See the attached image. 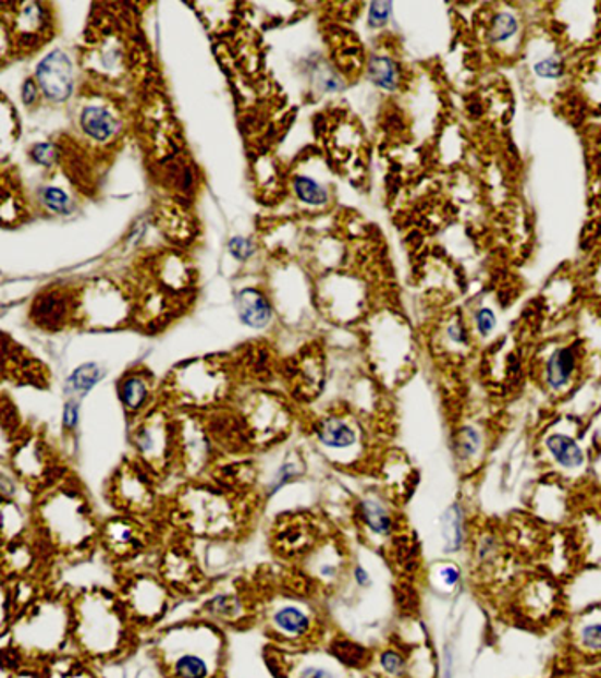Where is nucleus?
I'll return each instance as SVG.
<instances>
[{
	"label": "nucleus",
	"instance_id": "1",
	"mask_svg": "<svg viewBox=\"0 0 601 678\" xmlns=\"http://www.w3.org/2000/svg\"><path fill=\"white\" fill-rule=\"evenodd\" d=\"M70 606L71 640L88 659H113L130 649L136 628L121 595L96 589L82 592Z\"/></svg>",
	"mask_w": 601,
	"mask_h": 678
},
{
	"label": "nucleus",
	"instance_id": "2",
	"mask_svg": "<svg viewBox=\"0 0 601 678\" xmlns=\"http://www.w3.org/2000/svg\"><path fill=\"white\" fill-rule=\"evenodd\" d=\"M154 655L167 678H221L226 665V640L210 620H191L164 629Z\"/></svg>",
	"mask_w": 601,
	"mask_h": 678
},
{
	"label": "nucleus",
	"instance_id": "3",
	"mask_svg": "<svg viewBox=\"0 0 601 678\" xmlns=\"http://www.w3.org/2000/svg\"><path fill=\"white\" fill-rule=\"evenodd\" d=\"M34 521L48 548L68 557L88 552L99 541L101 525L94 520L87 497L70 483L39 493Z\"/></svg>",
	"mask_w": 601,
	"mask_h": 678
},
{
	"label": "nucleus",
	"instance_id": "4",
	"mask_svg": "<svg viewBox=\"0 0 601 678\" xmlns=\"http://www.w3.org/2000/svg\"><path fill=\"white\" fill-rule=\"evenodd\" d=\"M244 507L241 495L195 479L176 493L172 514L185 534L204 540H230L246 523Z\"/></svg>",
	"mask_w": 601,
	"mask_h": 678
},
{
	"label": "nucleus",
	"instance_id": "5",
	"mask_svg": "<svg viewBox=\"0 0 601 678\" xmlns=\"http://www.w3.org/2000/svg\"><path fill=\"white\" fill-rule=\"evenodd\" d=\"M312 435L323 455L333 465L344 470H361L378 463L366 427L347 412H330L312 423Z\"/></svg>",
	"mask_w": 601,
	"mask_h": 678
},
{
	"label": "nucleus",
	"instance_id": "6",
	"mask_svg": "<svg viewBox=\"0 0 601 678\" xmlns=\"http://www.w3.org/2000/svg\"><path fill=\"white\" fill-rule=\"evenodd\" d=\"M541 463L552 477L565 484H580L591 475L592 452L574 423H554L537 440Z\"/></svg>",
	"mask_w": 601,
	"mask_h": 678
},
{
	"label": "nucleus",
	"instance_id": "7",
	"mask_svg": "<svg viewBox=\"0 0 601 678\" xmlns=\"http://www.w3.org/2000/svg\"><path fill=\"white\" fill-rule=\"evenodd\" d=\"M136 460L156 479L167 477L179 467V424L168 410L154 409L131 432Z\"/></svg>",
	"mask_w": 601,
	"mask_h": 678
},
{
	"label": "nucleus",
	"instance_id": "8",
	"mask_svg": "<svg viewBox=\"0 0 601 678\" xmlns=\"http://www.w3.org/2000/svg\"><path fill=\"white\" fill-rule=\"evenodd\" d=\"M265 628L273 646L283 651H310L323 640V623L315 609L292 600L273 603L265 612Z\"/></svg>",
	"mask_w": 601,
	"mask_h": 678
},
{
	"label": "nucleus",
	"instance_id": "9",
	"mask_svg": "<svg viewBox=\"0 0 601 678\" xmlns=\"http://www.w3.org/2000/svg\"><path fill=\"white\" fill-rule=\"evenodd\" d=\"M512 608L520 622L531 628H549L565 612V595L551 572H532L515 585Z\"/></svg>",
	"mask_w": 601,
	"mask_h": 678
},
{
	"label": "nucleus",
	"instance_id": "10",
	"mask_svg": "<svg viewBox=\"0 0 601 678\" xmlns=\"http://www.w3.org/2000/svg\"><path fill=\"white\" fill-rule=\"evenodd\" d=\"M168 392L182 407L205 409L221 403L230 392V377L224 366L196 361L173 373Z\"/></svg>",
	"mask_w": 601,
	"mask_h": 678
},
{
	"label": "nucleus",
	"instance_id": "11",
	"mask_svg": "<svg viewBox=\"0 0 601 678\" xmlns=\"http://www.w3.org/2000/svg\"><path fill=\"white\" fill-rule=\"evenodd\" d=\"M108 498L122 514L150 516L159 506L156 477L136 458H127L111 475Z\"/></svg>",
	"mask_w": 601,
	"mask_h": 678
},
{
	"label": "nucleus",
	"instance_id": "12",
	"mask_svg": "<svg viewBox=\"0 0 601 678\" xmlns=\"http://www.w3.org/2000/svg\"><path fill=\"white\" fill-rule=\"evenodd\" d=\"M397 506L383 489L361 493L353 503L352 509L353 521L361 540L372 548H392L393 543L403 537Z\"/></svg>",
	"mask_w": 601,
	"mask_h": 678
},
{
	"label": "nucleus",
	"instance_id": "13",
	"mask_svg": "<svg viewBox=\"0 0 601 678\" xmlns=\"http://www.w3.org/2000/svg\"><path fill=\"white\" fill-rule=\"evenodd\" d=\"M121 600L136 629L152 628L167 615L172 589L161 577L139 572L124 581Z\"/></svg>",
	"mask_w": 601,
	"mask_h": 678
},
{
	"label": "nucleus",
	"instance_id": "14",
	"mask_svg": "<svg viewBox=\"0 0 601 678\" xmlns=\"http://www.w3.org/2000/svg\"><path fill=\"white\" fill-rule=\"evenodd\" d=\"M270 669L278 678H358V669L349 668L330 651L290 652L270 646Z\"/></svg>",
	"mask_w": 601,
	"mask_h": 678
},
{
	"label": "nucleus",
	"instance_id": "15",
	"mask_svg": "<svg viewBox=\"0 0 601 678\" xmlns=\"http://www.w3.org/2000/svg\"><path fill=\"white\" fill-rule=\"evenodd\" d=\"M324 525L312 512H286L273 521L270 543L273 552L286 560H304L321 541Z\"/></svg>",
	"mask_w": 601,
	"mask_h": 678
},
{
	"label": "nucleus",
	"instance_id": "16",
	"mask_svg": "<svg viewBox=\"0 0 601 678\" xmlns=\"http://www.w3.org/2000/svg\"><path fill=\"white\" fill-rule=\"evenodd\" d=\"M241 417L255 449L284 440L292 427L290 409L283 400L272 395H259L258 398L253 396L244 412H241Z\"/></svg>",
	"mask_w": 601,
	"mask_h": 678
},
{
	"label": "nucleus",
	"instance_id": "17",
	"mask_svg": "<svg viewBox=\"0 0 601 678\" xmlns=\"http://www.w3.org/2000/svg\"><path fill=\"white\" fill-rule=\"evenodd\" d=\"M469 566L475 580L491 585L503 577L510 560V546L503 530L491 523L475 525L469 541Z\"/></svg>",
	"mask_w": 601,
	"mask_h": 678
},
{
	"label": "nucleus",
	"instance_id": "18",
	"mask_svg": "<svg viewBox=\"0 0 601 678\" xmlns=\"http://www.w3.org/2000/svg\"><path fill=\"white\" fill-rule=\"evenodd\" d=\"M11 467L14 474L39 493L53 488L62 479L61 474H57L59 467L53 456L45 441L37 437L20 438L11 456Z\"/></svg>",
	"mask_w": 601,
	"mask_h": 678
},
{
	"label": "nucleus",
	"instance_id": "19",
	"mask_svg": "<svg viewBox=\"0 0 601 678\" xmlns=\"http://www.w3.org/2000/svg\"><path fill=\"white\" fill-rule=\"evenodd\" d=\"M176 424H179V469L189 477L207 474L216 463L218 452L207 424L193 415L176 419Z\"/></svg>",
	"mask_w": 601,
	"mask_h": 678
},
{
	"label": "nucleus",
	"instance_id": "20",
	"mask_svg": "<svg viewBox=\"0 0 601 678\" xmlns=\"http://www.w3.org/2000/svg\"><path fill=\"white\" fill-rule=\"evenodd\" d=\"M99 543L111 558L119 562H130L147 549L150 535L139 518L121 514L102 523L99 529Z\"/></svg>",
	"mask_w": 601,
	"mask_h": 678
},
{
	"label": "nucleus",
	"instance_id": "21",
	"mask_svg": "<svg viewBox=\"0 0 601 678\" xmlns=\"http://www.w3.org/2000/svg\"><path fill=\"white\" fill-rule=\"evenodd\" d=\"M302 564L307 577L316 586L333 589L349 569V553L343 541L335 535H329L302 560Z\"/></svg>",
	"mask_w": 601,
	"mask_h": 678
},
{
	"label": "nucleus",
	"instance_id": "22",
	"mask_svg": "<svg viewBox=\"0 0 601 678\" xmlns=\"http://www.w3.org/2000/svg\"><path fill=\"white\" fill-rule=\"evenodd\" d=\"M489 427L480 421H463L452 433V456L455 467L463 475L477 474L486 465L491 451Z\"/></svg>",
	"mask_w": 601,
	"mask_h": 678
},
{
	"label": "nucleus",
	"instance_id": "23",
	"mask_svg": "<svg viewBox=\"0 0 601 678\" xmlns=\"http://www.w3.org/2000/svg\"><path fill=\"white\" fill-rule=\"evenodd\" d=\"M580 373V353L572 344L555 347L541 367V384L555 398L565 396L577 384Z\"/></svg>",
	"mask_w": 601,
	"mask_h": 678
},
{
	"label": "nucleus",
	"instance_id": "24",
	"mask_svg": "<svg viewBox=\"0 0 601 678\" xmlns=\"http://www.w3.org/2000/svg\"><path fill=\"white\" fill-rule=\"evenodd\" d=\"M568 646L580 661H601V604L589 606L575 615L569 622Z\"/></svg>",
	"mask_w": 601,
	"mask_h": 678
},
{
	"label": "nucleus",
	"instance_id": "25",
	"mask_svg": "<svg viewBox=\"0 0 601 678\" xmlns=\"http://www.w3.org/2000/svg\"><path fill=\"white\" fill-rule=\"evenodd\" d=\"M159 572H161L159 577L172 591L185 592V594L196 591L201 581L198 562L193 557V553L182 544H173L162 553Z\"/></svg>",
	"mask_w": 601,
	"mask_h": 678
},
{
	"label": "nucleus",
	"instance_id": "26",
	"mask_svg": "<svg viewBox=\"0 0 601 678\" xmlns=\"http://www.w3.org/2000/svg\"><path fill=\"white\" fill-rule=\"evenodd\" d=\"M37 82L48 99L64 102L73 94V64L64 51H51L50 56L37 65Z\"/></svg>",
	"mask_w": 601,
	"mask_h": 678
},
{
	"label": "nucleus",
	"instance_id": "27",
	"mask_svg": "<svg viewBox=\"0 0 601 678\" xmlns=\"http://www.w3.org/2000/svg\"><path fill=\"white\" fill-rule=\"evenodd\" d=\"M376 465L380 470L383 492L392 500L401 504L404 498L409 497L413 484H415V470H413L412 463L407 461L403 452L387 451V455L381 456Z\"/></svg>",
	"mask_w": 601,
	"mask_h": 678
},
{
	"label": "nucleus",
	"instance_id": "28",
	"mask_svg": "<svg viewBox=\"0 0 601 678\" xmlns=\"http://www.w3.org/2000/svg\"><path fill=\"white\" fill-rule=\"evenodd\" d=\"M475 523L469 521L466 506L461 500L450 504L441 516V541L444 555H455L469 548Z\"/></svg>",
	"mask_w": 601,
	"mask_h": 678
},
{
	"label": "nucleus",
	"instance_id": "29",
	"mask_svg": "<svg viewBox=\"0 0 601 678\" xmlns=\"http://www.w3.org/2000/svg\"><path fill=\"white\" fill-rule=\"evenodd\" d=\"M287 378L292 382L295 396L298 395V398L304 401L315 400L323 387V358L318 353H304L302 358L295 359Z\"/></svg>",
	"mask_w": 601,
	"mask_h": 678
},
{
	"label": "nucleus",
	"instance_id": "30",
	"mask_svg": "<svg viewBox=\"0 0 601 678\" xmlns=\"http://www.w3.org/2000/svg\"><path fill=\"white\" fill-rule=\"evenodd\" d=\"M207 474L212 479L210 483L226 492L242 495V497L255 488L256 481H258L255 461L247 460L213 463Z\"/></svg>",
	"mask_w": 601,
	"mask_h": 678
},
{
	"label": "nucleus",
	"instance_id": "31",
	"mask_svg": "<svg viewBox=\"0 0 601 678\" xmlns=\"http://www.w3.org/2000/svg\"><path fill=\"white\" fill-rule=\"evenodd\" d=\"M154 386L147 373L133 372L122 380L121 400L124 404L125 414L131 417H144L152 403Z\"/></svg>",
	"mask_w": 601,
	"mask_h": 678
},
{
	"label": "nucleus",
	"instance_id": "32",
	"mask_svg": "<svg viewBox=\"0 0 601 678\" xmlns=\"http://www.w3.org/2000/svg\"><path fill=\"white\" fill-rule=\"evenodd\" d=\"M71 318V306L68 298L61 293H42L33 306V320L41 329L57 330L64 327Z\"/></svg>",
	"mask_w": 601,
	"mask_h": 678
},
{
	"label": "nucleus",
	"instance_id": "33",
	"mask_svg": "<svg viewBox=\"0 0 601 678\" xmlns=\"http://www.w3.org/2000/svg\"><path fill=\"white\" fill-rule=\"evenodd\" d=\"M378 678H409V652L403 643H390L372 655Z\"/></svg>",
	"mask_w": 601,
	"mask_h": 678
},
{
	"label": "nucleus",
	"instance_id": "34",
	"mask_svg": "<svg viewBox=\"0 0 601 678\" xmlns=\"http://www.w3.org/2000/svg\"><path fill=\"white\" fill-rule=\"evenodd\" d=\"M236 310H238L241 320L253 329H263L272 320V307L269 301L256 290H244L238 293Z\"/></svg>",
	"mask_w": 601,
	"mask_h": 678
},
{
	"label": "nucleus",
	"instance_id": "35",
	"mask_svg": "<svg viewBox=\"0 0 601 678\" xmlns=\"http://www.w3.org/2000/svg\"><path fill=\"white\" fill-rule=\"evenodd\" d=\"M205 615L210 622H224L228 626H241L247 620L246 604L235 594H219L207 603Z\"/></svg>",
	"mask_w": 601,
	"mask_h": 678
},
{
	"label": "nucleus",
	"instance_id": "36",
	"mask_svg": "<svg viewBox=\"0 0 601 678\" xmlns=\"http://www.w3.org/2000/svg\"><path fill=\"white\" fill-rule=\"evenodd\" d=\"M79 124L85 133L96 142H108L119 131V121L115 116L107 108L96 107V105L85 108L79 117Z\"/></svg>",
	"mask_w": 601,
	"mask_h": 678
},
{
	"label": "nucleus",
	"instance_id": "37",
	"mask_svg": "<svg viewBox=\"0 0 601 678\" xmlns=\"http://www.w3.org/2000/svg\"><path fill=\"white\" fill-rule=\"evenodd\" d=\"M45 678H99V675L79 657L51 655L45 663Z\"/></svg>",
	"mask_w": 601,
	"mask_h": 678
},
{
	"label": "nucleus",
	"instance_id": "38",
	"mask_svg": "<svg viewBox=\"0 0 601 678\" xmlns=\"http://www.w3.org/2000/svg\"><path fill=\"white\" fill-rule=\"evenodd\" d=\"M14 10H16V16H14L13 28L19 34V38L24 43L34 41L39 36V31L45 27L42 5L30 2V4L14 5Z\"/></svg>",
	"mask_w": 601,
	"mask_h": 678
},
{
	"label": "nucleus",
	"instance_id": "39",
	"mask_svg": "<svg viewBox=\"0 0 601 678\" xmlns=\"http://www.w3.org/2000/svg\"><path fill=\"white\" fill-rule=\"evenodd\" d=\"M367 75L376 87L383 88V90H395L401 85L403 73H401L397 62L390 59L389 56H375L370 57L369 64H367Z\"/></svg>",
	"mask_w": 601,
	"mask_h": 678
},
{
	"label": "nucleus",
	"instance_id": "40",
	"mask_svg": "<svg viewBox=\"0 0 601 678\" xmlns=\"http://www.w3.org/2000/svg\"><path fill=\"white\" fill-rule=\"evenodd\" d=\"M582 540L578 541L575 546L577 555H584L586 560L594 564L597 555L600 553L601 562V516L591 514L584 516V520L580 521V535Z\"/></svg>",
	"mask_w": 601,
	"mask_h": 678
},
{
	"label": "nucleus",
	"instance_id": "41",
	"mask_svg": "<svg viewBox=\"0 0 601 678\" xmlns=\"http://www.w3.org/2000/svg\"><path fill=\"white\" fill-rule=\"evenodd\" d=\"M518 31H520V24H518L517 16L510 11H501L492 16L489 31H487V39L494 47H504V45H510L512 39L517 38Z\"/></svg>",
	"mask_w": 601,
	"mask_h": 678
},
{
	"label": "nucleus",
	"instance_id": "42",
	"mask_svg": "<svg viewBox=\"0 0 601 678\" xmlns=\"http://www.w3.org/2000/svg\"><path fill=\"white\" fill-rule=\"evenodd\" d=\"M102 377H105V370L98 364L88 363L79 366L68 380V392H70L71 400H82Z\"/></svg>",
	"mask_w": 601,
	"mask_h": 678
},
{
	"label": "nucleus",
	"instance_id": "43",
	"mask_svg": "<svg viewBox=\"0 0 601 678\" xmlns=\"http://www.w3.org/2000/svg\"><path fill=\"white\" fill-rule=\"evenodd\" d=\"M463 583V571L454 562L436 564L430 571V585L434 586L438 594L454 595Z\"/></svg>",
	"mask_w": 601,
	"mask_h": 678
},
{
	"label": "nucleus",
	"instance_id": "44",
	"mask_svg": "<svg viewBox=\"0 0 601 678\" xmlns=\"http://www.w3.org/2000/svg\"><path fill=\"white\" fill-rule=\"evenodd\" d=\"M444 343L455 353H466L473 347V330L463 318L449 322L443 330Z\"/></svg>",
	"mask_w": 601,
	"mask_h": 678
},
{
	"label": "nucleus",
	"instance_id": "45",
	"mask_svg": "<svg viewBox=\"0 0 601 678\" xmlns=\"http://www.w3.org/2000/svg\"><path fill=\"white\" fill-rule=\"evenodd\" d=\"M304 472H306V463L302 460L298 451H293V455L287 456L281 469L278 470L270 488H267V497H273L279 489L286 486L287 483H292L293 479L300 477Z\"/></svg>",
	"mask_w": 601,
	"mask_h": 678
},
{
	"label": "nucleus",
	"instance_id": "46",
	"mask_svg": "<svg viewBox=\"0 0 601 678\" xmlns=\"http://www.w3.org/2000/svg\"><path fill=\"white\" fill-rule=\"evenodd\" d=\"M293 190H295V195L298 196V201L307 205H323L329 201V193H327V190H324L319 182H316L315 179H310V177H295Z\"/></svg>",
	"mask_w": 601,
	"mask_h": 678
},
{
	"label": "nucleus",
	"instance_id": "47",
	"mask_svg": "<svg viewBox=\"0 0 601 678\" xmlns=\"http://www.w3.org/2000/svg\"><path fill=\"white\" fill-rule=\"evenodd\" d=\"M495 329H498V316L492 312L491 307H478L475 315H473L471 330H475V336L481 341L492 338Z\"/></svg>",
	"mask_w": 601,
	"mask_h": 678
},
{
	"label": "nucleus",
	"instance_id": "48",
	"mask_svg": "<svg viewBox=\"0 0 601 678\" xmlns=\"http://www.w3.org/2000/svg\"><path fill=\"white\" fill-rule=\"evenodd\" d=\"M41 196L45 205H47L48 209L53 210V213H71L70 196L65 195L64 191L59 190V187H45V190H42Z\"/></svg>",
	"mask_w": 601,
	"mask_h": 678
},
{
	"label": "nucleus",
	"instance_id": "49",
	"mask_svg": "<svg viewBox=\"0 0 601 678\" xmlns=\"http://www.w3.org/2000/svg\"><path fill=\"white\" fill-rule=\"evenodd\" d=\"M247 370L256 378H269L273 372L272 359L267 352H253L247 358Z\"/></svg>",
	"mask_w": 601,
	"mask_h": 678
},
{
	"label": "nucleus",
	"instance_id": "50",
	"mask_svg": "<svg viewBox=\"0 0 601 678\" xmlns=\"http://www.w3.org/2000/svg\"><path fill=\"white\" fill-rule=\"evenodd\" d=\"M532 71H535V75H537L538 78L557 80L565 73V65H563L561 59L551 56L543 59V61H538L535 68H532Z\"/></svg>",
	"mask_w": 601,
	"mask_h": 678
},
{
	"label": "nucleus",
	"instance_id": "51",
	"mask_svg": "<svg viewBox=\"0 0 601 678\" xmlns=\"http://www.w3.org/2000/svg\"><path fill=\"white\" fill-rule=\"evenodd\" d=\"M392 14V4L390 2H375L370 5L369 25L372 28L383 27L390 20Z\"/></svg>",
	"mask_w": 601,
	"mask_h": 678
},
{
	"label": "nucleus",
	"instance_id": "52",
	"mask_svg": "<svg viewBox=\"0 0 601 678\" xmlns=\"http://www.w3.org/2000/svg\"><path fill=\"white\" fill-rule=\"evenodd\" d=\"M230 252L238 261H247L255 253V246H253V242L249 239L236 238L230 242Z\"/></svg>",
	"mask_w": 601,
	"mask_h": 678
},
{
	"label": "nucleus",
	"instance_id": "53",
	"mask_svg": "<svg viewBox=\"0 0 601 678\" xmlns=\"http://www.w3.org/2000/svg\"><path fill=\"white\" fill-rule=\"evenodd\" d=\"M30 154H33L34 161H37V164L45 165V167H48V165H51L53 164V161H56V158H57L56 145H51V144L36 145V147H34L33 149V153Z\"/></svg>",
	"mask_w": 601,
	"mask_h": 678
},
{
	"label": "nucleus",
	"instance_id": "54",
	"mask_svg": "<svg viewBox=\"0 0 601 678\" xmlns=\"http://www.w3.org/2000/svg\"><path fill=\"white\" fill-rule=\"evenodd\" d=\"M79 407L78 401L70 400L65 403L64 409V429L65 432H73L76 424H78Z\"/></svg>",
	"mask_w": 601,
	"mask_h": 678
},
{
	"label": "nucleus",
	"instance_id": "55",
	"mask_svg": "<svg viewBox=\"0 0 601 678\" xmlns=\"http://www.w3.org/2000/svg\"><path fill=\"white\" fill-rule=\"evenodd\" d=\"M353 578H355L356 585L361 586V589H367L372 583L369 571L361 566L353 567Z\"/></svg>",
	"mask_w": 601,
	"mask_h": 678
},
{
	"label": "nucleus",
	"instance_id": "56",
	"mask_svg": "<svg viewBox=\"0 0 601 678\" xmlns=\"http://www.w3.org/2000/svg\"><path fill=\"white\" fill-rule=\"evenodd\" d=\"M589 479L594 481V484L601 492V451L592 452L591 475H589Z\"/></svg>",
	"mask_w": 601,
	"mask_h": 678
},
{
	"label": "nucleus",
	"instance_id": "57",
	"mask_svg": "<svg viewBox=\"0 0 601 678\" xmlns=\"http://www.w3.org/2000/svg\"><path fill=\"white\" fill-rule=\"evenodd\" d=\"M22 98H24L25 105H34V102H36L37 88L33 80H27V82H25L24 90H22Z\"/></svg>",
	"mask_w": 601,
	"mask_h": 678
},
{
	"label": "nucleus",
	"instance_id": "58",
	"mask_svg": "<svg viewBox=\"0 0 601 678\" xmlns=\"http://www.w3.org/2000/svg\"><path fill=\"white\" fill-rule=\"evenodd\" d=\"M452 669H454V652L446 646L444 649V678H452Z\"/></svg>",
	"mask_w": 601,
	"mask_h": 678
}]
</instances>
